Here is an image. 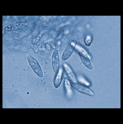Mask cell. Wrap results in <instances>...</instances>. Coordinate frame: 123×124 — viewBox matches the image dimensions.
Listing matches in <instances>:
<instances>
[{"instance_id":"cell-1","label":"cell","mask_w":123,"mask_h":124,"mask_svg":"<svg viewBox=\"0 0 123 124\" xmlns=\"http://www.w3.org/2000/svg\"><path fill=\"white\" fill-rule=\"evenodd\" d=\"M70 85L71 87L79 93L91 96H94V95L93 91L85 85L73 82L70 83Z\"/></svg>"},{"instance_id":"cell-2","label":"cell","mask_w":123,"mask_h":124,"mask_svg":"<svg viewBox=\"0 0 123 124\" xmlns=\"http://www.w3.org/2000/svg\"><path fill=\"white\" fill-rule=\"evenodd\" d=\"M28 60L30 65L35 73L38 77H43V71L37 60L31 55L28 56Z\"/></svg>"},{"instance_id":"cell-3","label":"cell","mask_w":123,"mask_h":124,"mask_svg":"<svg viewBox=\"0 0 123 124\" xmlns=\"http://www.w3.org/2000/svg\"><path fill=\"white\" fill-rule=\"evenodd\" d=\"M76 44V41L75 40L70 42L62 54V61H66L70 57L75 49Z\"/></svg>"},{"instance_id":"cell-4","label":"cell","mask_w":123,"mask_h":124,"mask_svg":"<svg viewBox=\"0 0 123 124\" xmlns=\"http://www.w3.org/2000/svg\"><path fill=\"white\" fill-rule=\"evenodd\" d=\"M78 53L83 64L88 69L91 70L93 68L92 63L86 52L82 49L78 50Z\"/></svg>"},{"instance_id":"cell-5","label":"cell","mask_w":123,"mask_h":124,"mask_svg":"<svg viewBox=\"0 0 123 124\" xmlns=\"http://www.w3.org/2000/svg\"><path fill=\"white\" fill-rule=\"evenodd\" d=\"M28 25V23H17L8 25L5 27L4 30L6 31H13L25 28Z\"/></svg>"},{"instance_id":"cell-6","label":"cell","mask_w":123,"mask_h":124,"mask_svg":"<svg viewBox=\"0 0 123 124\" xmlns=\"http://www.w3.org/2000/svg\"><path fill=\"white\" fill-rule=\"evenodd\" d=\"M52 63L54 70L56 73H57L60 69V58L58 51L55 50L52 54Z\"/></svg>"},{"instance_id":"cell-7","label":"cell","mask_w":123,"mask_h":124,"mask_svg":"<svg viewBox=\"0 0 123 124\" xmlns=\"http://www.w3.org/2000/svg\"><path fill=\"white\" fill-rule=\"evenodd\" d=\"M63 66L65 71L70 80L73 82H76L77 81L76 77L71 68L66 63L63 64Z\"/></svg>"},{"instance_id":"cell-8","label":"cell","mask_w":123,"mask_h":124,"mask_svg":"<svg viewBox=\"0 0 123 124\" xmlns=\"http://www.w3.org/2000/svg\"><path fill=\"white\" fill-rule=\"evenodd\" d=\"M63 74V69L62 68L59 69L56 75L54 80V85L55 88H57L61 85Z\"/></svg>"},{"instance_id":"cell-9","label":"cell","mask_w":123,"mask_h":124,"mask_svg":"<svg viewBox=\"0 0 123 124\" xmlns=\"http://www.w3.org/2000/svg\"><path fill=\"white\" fill-rule=\"evenodd\" d=\"M70 82L68 79H65V88L66 94L68 97H71L73 95L72 90L70 87Z\"/></svg>"},{"instance_id":"cell-10","label":"cell","mask_w":123,"mask_h":124,"mask_svg":"<svg viewBox=\"0 0 123 124\" xmlns=\"http://www.w3.org/2000/svg\"><path fill=\"white\" fill-rule=\"evenodd\" d=\"M92 36L90 35H87L85 38V41H84L85 45L86 46H90L92 43Z\"/></svg>"},{"instance_id":"cell-11","label":"cell","mask_w":123,"mask_h":124,"mask_svg":"<svg viewBox=\"0 0 123 124\" xmlns=\"http://www.w3.org/2000/svg\"><path fill=\"white\" fill-rule=\"evenodd\" d=\"M43 34V33H41L40 34L38 35L37 37L36 38L34 39H33L32 41H31V44L32 45H35L37 44L39 41L41 37H42V35Z\"/></svg>"},{"instance_id":"cell-12","label":"cell","mask_w":123,"mask_h":124,"mask_svg":"<svg viewBox=\"0 0 123 124\" xmlns=\"http://www.w3.org/2000/svg\"><path fill=\"white\" fill-rule=\"evenodd\" d=\"M78 80L80 82L83 83V84H85L87 86H89L90 85V83L88 81H86V79H84V78L82 77H79L78 78Z\"/></svg>"},{"instance_id":"cell-13","label":"cell","mask_w":123,"mask_h":124,"mask_svg":"<svg viewBox=\"0 0 123 124\" xmlns=\"http://www.w3.org/2000/svg\"><path fill=\"white\" fill-rule=\"evenodd\" d=\"M31 46H32V47H34V48H33V49L34 50V51H35V52H38V49H36V48H37V47H36V46H34V45H32Z\"/></svg>"}]
</instances>
